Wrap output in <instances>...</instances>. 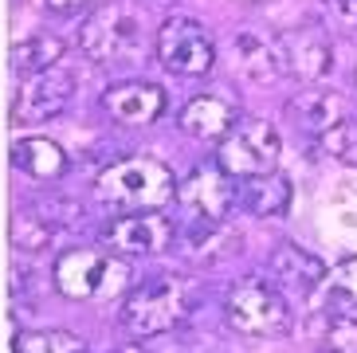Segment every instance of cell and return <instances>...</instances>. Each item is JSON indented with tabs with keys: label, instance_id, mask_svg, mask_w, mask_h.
I'll use <instances>...</instances> for the list:
<instances>
[{
	"label": "cell",
	"instance_id": "obj_25",
	"mask_svg": "<svg viewBox=\"0 0 357 353\" xmlns=\"http://www.w3.org/2000/svg\"><path fill=\"white\" fill-rule=\"evenodd\" d=\"M322 146L337 157V161H346V165H357V118L342 122L330 137H322Z\"/></svg>",
	"mask_w": 357,
	"mask_h": 353
},
{
	"label": "cell",
	"instance_id": "obj_13",
	"mask_svg": "<svg viewBox=\"0 0 357 353\" xmlns=\"http://www.w3.org/2000/svg\"><path fill=\"white\" fill-rule=\"evenodd\" d=\"M267 275L279 291H294V294H310L326 283L322 260L303 251L298 243H275L271 255H267Z\"/></svg>",
	"mask_w": 357,
	"mask_h": 353
},
{
	"label": "cell",
	"instance_id": "obj_10",
	"mask_svg": "<svg viewBox=\"0 0 357 353\" xmlns=\"http://www.w3.org/2000/svg\"><path fill=\"white\" fill-rule=\"evenodd\" d=\"M98 239H102L106 251L137 260V255H158V251H165L177 239V228L161 212H122L118 220L102 224Z\"/></svg>",
	"mask_w": 357,
	"mask_h": 353
},
{
	"label": "cell",
	"instance_id": "obj_19",
	"mask_svg": "<svg viewBox=\"0 0 357 353\" xmlns=\"http://www.w3.org/2000/svg\"><path fill=\"white\" fill-rule=\"evenodd\" d=\"M177 243H181V255L192 263H220L224 255H231L224 248H236L240 239L231 236L224 224H192L189 220V228L181 232Z\"/></svg>",
	"mask_w": 357,
	"mask_h": 353
},
{
	"label": "cell",
	"instance_id": "obj_2",
	"mask_svg": "<svg viewBox=\"0 0 357 353\" xmlns=\"http://www.w3.org/2000/svg\"><path fill=\"white\" fill-rule=\"evenodd\" d=\"M98 197L106 204L122 208V212H158L169 200H177V181L169 173V165L153 161V157H126L102 169L95 181Z\"/></svg>",
	"mask_w": 357,
	"mask_h": 353
},
{
	"label": "cell",
	"instance_id": "obj_1",
	"mask_svg": "<svg viewBox=\"0 0 357 353\" xmlns=\"http://www.w3.org/2000/svg\"><path fill=\"white\" fill-rule=\"evenodd\" d=\"M192 306H197V294L185 279H146L134 283L126 291V302H122V326L134 338H158V333L181 330L189 322Z\"/></svg>",
	"mask_w": 357,
	"mask_h": 353
},
{
	"label": "cell",
	"instance_id": "obj_17",
	"mask_svg": "<svg viewBox=\"0 0 357 353\" xmlns=\"http://www.w3.org/2000/svg\"><path fill=\"white\" fill-rule=\"evenodd\" d=\"M287 40V59H291V71L298 79H322L330 71V63H334V43L326 36L322 24H303V28H294L283 36Z\"/></svg>",
	"mask_w": 357,
	"mask_h": 353
},
{
	"label": "cell",
	"instance_id": "obj_6",
	"mask_svg": "<svg viewBox=\"0 0 357 353\" xmlns=\"http://www.w3.org/2000/svg\"><path fill=\"white\" fill-rule=\"evenodd\" d=\"M158 59L169 75L181 79H200L216 67V43L197 20L189 16H173L158 31Z\"/></svg>",
	"mask_w": 357,
	"mask_h": 353
},
{
	"label": "cell",
	"instance_id": "obj_24",
	"mask_svg": "<svg viewBox=\"0 0 357 353\" xmlns=\"http://www.w3.org/2000/svg\"><path fill=\"white\" fill-rule=\"evenodd\" d=\"M52 239V224L43 216H24V212H16V220H12V243L20 251H40L43 243Z\"/></svg>",
	"mask_w": 357,
	"mask_h": 353
},
{
	"label": "cell",
	"instance_id": "obj_18",
	"mask_svg": "<svg viewBox=\"0 0 357 353\" xmlns=\"http://www.w3.org/2000/svg\"><path fill=\"white\" fill-rule=\"evenodd\" d=\"M12 161H16V169H24L36 181H59L67 173V165H71L63 146L52 142V137H16L12 142Z\"/></svg>",
	"mask_w": 357,
	"mask_h": 353
},
{
	"label": "cell",
	"instance_id": "obj_20",
	"mask_svg": "<svg viewBox=\"0 0 357 353\" xmlns=\"http://www.w3.org/2000/svg\"><path fill=\"white\" fill-rule=\"evenodd\" d=\"M63 52H67V47H63V40H59V36L32 31V36H24V40L12 43V71H20V75L52 71V67H59Z\"/></svg>",
	"mask_w": 357,
	"mask_h": 353
},
{
	"label": "cell",
	"instance_id": "obj_8",
	"mask_svg": "<svg viewBox=\"0 0 357 353\" xmlns=\"http://www.w3.org/2000/svg\"><path fill=\"white\" fill-rule=\"evenodd\" d=\"M228 67L240 75L243 83L271 87L291 71L287 59V40H275L259 28H240L228 40Z\"/></svg>",
	"mask_w": 357,
	"mask_h": 353
},
{
	"label": "cell",
	"instance_id": "obj_16",
	"mask_svg": "<svg viewBox=\"0 0 357 353\" xmlns=\"http://www.w3.org/2000/svg\"><path fill=\"white\" fill-rule=\"evenodd\" d=\"M240 122V110L220 98V94H197L181 106L177 126L189 137H200V142H224L231 134V126Z\"/></svg>",
	"mask_w": 357,
	"mask_h": 353
},
{
	"label": "cell",
	"instance_id": "obj_3",
	"mask_svg": "<svg viewBox=\"0 0 357 353\" xmlns=\"http://www.w3.org/2000/svg\"><path fill=\"white\" fill-rule=\"evenodd\" d=\"M55 287H59V294H67L75 302L114 299V294H126L134 287V271H130L126 255L71 248L55 260Z\"/></svg>",
	"mask_w": 357,
	"mask_h": 353
},
{
	"label": "cell",
	"instance_id": "obj_28",
	"mask_svg": "<svg viewBox=\"0 0 357 353\" xmlns=\"http://www.w3.org/2000/svg\"><path fill=\"white\" fill-rule=\"evenodd\" d=\"M240 4H259V0H240Z\"/></svg>",
	"mask_w": 357,
	"mask_h": 353
},
{
	"label": "cell",
	"instance_id": "obj_15",
	"mask_svg": "<svg viewBox=\"0 0 357 353\" xmlns=\"http://www.w3.org/2000/svg\"><path fill=\"white\" fill-rule=\"evenodd\" d=\"M294 200V188L283 173H259V176H240L236 185V208L248 212L252 220H275L287 216Z\"/></svg>",
	"mask_w": 357,
	"mask_h": 353
},
{
	"label": "cell",
	"instance_id": "obj_4",
	"mask_svg": "<svg viewBox=\"0 0 357 353\" xmlns=\"http://www.w3.org/2000/svg\"><path fill=\"white\" fill-rule=\"evenodd\" d=\"M224 318L240 333H259V338H279L291 330V306L287 294L275 283L263 279H236L224 291Z\"/></svg>",
	"mask_w": 357,
	"mask_h": 353
},
{
	"label": "cell",
	"instance_id": "obj_22",
	"mask_svg": "<svg viewBox=\"0 0 357 353\" xmlns=\"http://www.w3.org/2000/svg\"><path fill=\"white\" fill-rule=\"evenodd\" d=\"M12 353H91L83 338L63 330H36V333H16Z\"/></svg>",
	"mask_w": 357,
	"mask_h": 353
},
{
	"label": "cell",
	"instance_id": "obj_12",
	"mask_svg": "<svg viewBox=\"0 0 357 353\" xmlns=\"http://www.w3.org/2000/svg\"><path fill=\"white\" fill-rule=\"evenodd\" d=\"M287 118L291 126H298L306 137H330L342 122H349V103L337 91H326V87H314V91L294 94L287 103Z\"/></svg>",
	"mask_w": 357,
	"mask_h": 353
},
{
	"label": "cell",
	"instance_id": "obj_11",
	"mask_svg": "<svg viewBox=\"0 0 357 353\" xmlns=\"http://www.w3.org/2000/svg\"><path fill=\"white\" fill-rule=\"evenodd\" d=\"M75 94V75L67 71L63 63L52 67V71H40V75H28L20 83V91L12 94V122H47V118H59L67 110Z\"/></svg>",
	"mask_w": 357,
	"mask_h": 353
},
{
	"label": "cell",
	"instance_id": "obj_7",
	"mask_svg": "<svg viewBox=\"0 0 357 353\" xmlns=\"http://www.w3.org/2000/svg\"><path fill=\"white\" fill-rule=\"evenodd\" d=\"M177 204L181 216L192 224H224L228 212L236 208V181L220 161L200 165L177 185Z\"/></svg>",
	"mask_w": 357,
	"mask_h": 353
},
{
	"label": "cell",
	"instance_id": "obj_27",
	"mask_svg": "<svg viewBox=\"0 0 357 353\" xmlns=\"http://www.w3.org/2000/svg\"><path fill=\"white\" fill-rule=\"evenodd\" d=\"M330 4H334V12L342 16V20L357 24V0H330Z\"/></svg>",
	"mask_w": 357,
	"mask_h": 353
},
{
	"label": "cell",
	"instance_id": "obj_5",
	"mask_svg": "<svg viewBox=\"0 0 357 353\" xmlns=\"http://www.w3.org/2000/svg\"><path fill=\"white\" fill-rule=\"evenodd\" d=\"M283 153V137L267 118H240L231 126V134L220 142V161L231 176H259V173H275Z\"/></svg>",
	"mask_w": 357,
	"mask_h": 353
},
{
	"label": "cell",
	"instance_id": "obj_9",
	"mask_svg": "<svg viewBox=\"0 0 357 353\" xmlns=\"http://www.w3.org/2000/svg\"><path fill=\"white\" fill-rule=\"evenodd\" d=\"M79 47L95 63H118L137 47V16L122 4H102L83 20L79 28Z\"/></svg>",
	"mask_w": 357,
	"mask_h": 353
},
{
	"label": "cell",
	"instance_id": "obj_14",
	"mask_svg": "<svg viewBox=\"0 0 357 353\" xmlns=\"http://www.w3.org/2000/svg\"><path fill=\"white\" fill-rule=\"evenodd\" d=\"M102 110L118 126H149L165 110V91L153 83H114L102 94Z\"/></svg>",
	"mask_w": 357,
	"mask_h": 353
},
{
	"label": "cell",
	"instance_id": "obj_23",
	"mask_svg": "<svg viewBox=\"0 0 357 353\" xmlns=\"http://www.w3.org/2000/svg\"><path fill=\"white\" fill-rule=\"evenodd\" d=\"M322 291L330 302H337V306H357V255L346 263H337L330 275H326Z\"/></svg>",
	"mask_w": 357,
	"mask_h": 353
},
{
	"label": "cell",
	"instance_id": "obj_21",
	"mask_svg": "<svg viewBox=\"0 0 357 353\" xmlns=\"http://www.w3.org/2000/svg\"><path fill=\"white\" fill-rule=\"evenodd\" d=\"M310 333H318L326 353H357V322L346 314H322L318 326L310 322Z\"/></svg>",
	"mask_w": 357,
	"mask_h": 353
},
{
	"label": "cell",
	"instance_id": "obj_26",
	"mask_svg": "<svg viewBox=\"0 0 357 353\" xmlns=\"http://www.w3.org/2000/svg\"><path fill=\"white\" fill-rule=\"evenodd\" d=\"M47 4V12H55V16H75V12H86L95 0H43Z\"/></svg>",
	"mask_w": 357,
	"mask_h": 353
}]
</instances>
